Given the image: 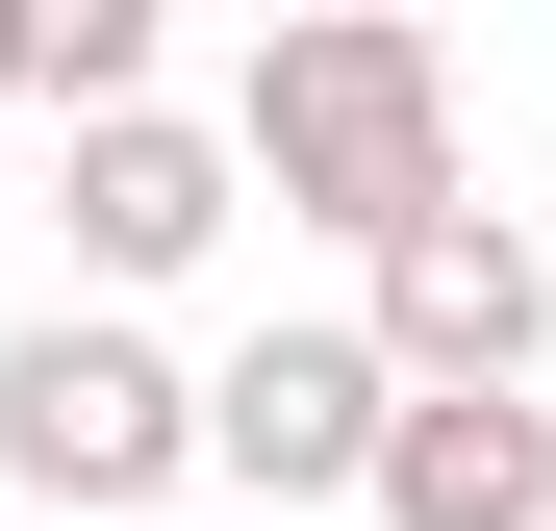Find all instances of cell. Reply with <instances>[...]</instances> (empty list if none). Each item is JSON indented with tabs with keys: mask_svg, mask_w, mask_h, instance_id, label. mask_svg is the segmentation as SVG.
Instances as JSON below:
<instances>
[{
	"mask_svg": "<svg viewBox=\"0 0 556 531\" xmlns=\"http://www.w3.org/2000/svg\"><path fill=\"white\" fill-rule=\"evenodd\" d=\"M0 102H51V0H0Z\"/></svg>",
	"mask_w": 556,
	"mask_h": 531,
	"instance_id": "obj_7",
	"label": "cell"
},
{
	"mask_svg": "<svg viewBox=\"0 0 556 531\" xmlns=\"http://www.w3.org/2000/svg\"><path fill=\"white\" fill-rule=\"evenodd\" d=\"M228 177H278V228H354V253H405L430 203H455V51L430 26H278L253 51V127H228Z\"/></svg>",
	"mask_w": 556,
	"mask_h": 531,
	"instance_id": "obj_1",
	"label": "cell"
},
{
	"mask_svg": "<svg viewBox=\"0 0 556 531\" xmlns=\"http://www.w3.org/2000/svg\"><path fill=\"white\" fill-rule=\"evenodd\" d=\"M380 380L405 405H455V380H531V329H556V228H506V203H430L405 253H380Z\"/></svg>",
	"mask_w": 556,
	"mask_h": 531,
	"instance_id": "obj_4",
	"label": "cell"
},
{
	"mask_svg": "<svg viewBox=\"0 0 556 531\" xmlns=\"http://www.w3.org/2000/svg\"><path fill=\"white\" fill-rule=\"evenodd\" d=\"M253 203V177L177 127V102H127V127H76V177H51V228H76V279H203V228Z\"/></svg>",
	"mask_w": 556,
	"mask_h": 531,
	"instance_id": "obj_5",
	"label": "cell"
},
{
	"mask_svg": "<svg viewBox=\"0 0 556 531\" xmlns=\"http://www.w3.org/2000/svg\"><path fill=\"white\" fill-rule=\"evenodd\" d=\"M177 456H203V380H177L127 304L0 329V481H26V506H152Z\"/></svg>",
	"mask_w": 556,
	"mask_h": 531,
	"instance_id": "obj_2",
	"label": "cell"
},
{
	"mask_svg": "<svg viewBox=\"0 0 556 531\" xmlns=\"http://www.w3.org/2000/svg\"><path fill=\"white\" fill-rule=\"evenodd\" d=\"M380 531H556V405L531 380H455L380 430Z\"/></svg>",
	"mask_w": 556,
	"mask_h": 531,
	"instance_id": "obj_6",
	"label": "cell"
},
{
	"mask_svg": "<svg viewBox=\"0 0 556 531\" xmlns=\"http://www.w3.org/2000/svg\"><path fill=\"white\" fill-rule=\"evenodd\" d=\"M380 430H405L380 329H253L228 380H203V456H228L253 506H380Z\"/></svg>",
	"mask_w": 556,
	"mask_h": 531,
	"instance_id": "obj_3",
	"label": "cell"
}]
</instances>
